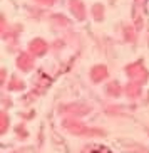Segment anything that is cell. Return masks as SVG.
I'll list each match as a JSON object with an SVG mask.
<instances>
[{
  "label": "cell",
  "mask_w": 149,
  "mask_h": 153,
  "mask_svg": "<svg viewBox=\"0 0 149 153\" xmlns=\"http://www.w3.org/2000/svg\"><path fill=\"white\" fill-rule=\"evenodd\" d=\"M86 153H112V152H111V150H107L106 146H101V145H99V146H92V148L87 150Z\"/></svg>",
  "instance_id": "1"
},
{
  "label": "cell",
  "mask_w": 149,
  "mask_h": 153,
  "mask_svg": "<svg viewBox=\"0 0 149 153\" xmlns=\"http://www.w3.org/2000/svg\"><path fill=\"white\" fill-rule=\"evenodd\" d=\"M72 4H74V12H76L77 17H84V10H82V5H77L76 0H72Z\"/></svg>",
  "instance_id": "2"
},
{
  "label": "cell",
  "mask_w": 149,
  "mask_h": 153,
  "mask_svg": "<svg viewBox=\"0 0 149 153\" xmlns=\"http://www.w3.org/2000/svg\"><path fill=\"white\" fill-rule=\"evenodd\" d=\"M42 2H47V4H50V2H52V0H42Z\"/></svg>",
  "instance_id": "3"
}]
</instances>
